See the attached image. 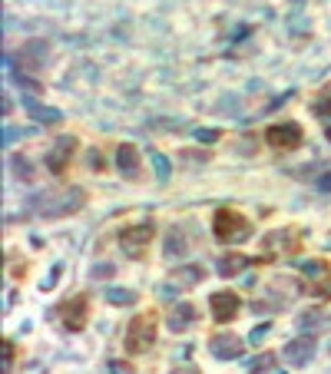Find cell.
I'll return each mask as SVG.
<instances>
[{"instance_id":"f1b7e54d","label":"cell","mask_w":331,"mask_h":374,"mask_svg":"<svg viewBox=\"0 0 331 374\" xmlns=\"http://www.w3.org/2000/svg\"><path fill=\"white\" fill-rule=\"evenodd\" d=\"M315 113H318V116H331V103H328V100H318V103H315Z\"/></svg>"},{"instance_id":"e0dca14e","label":"cell","mask_w":331,"mask_h":374,"mask_svg":"<svg viewBox=\"0 0 331 374\" xmlns=\"http://www.w3.org/2000/svg\"><path fill=\"white\" fill-rule=\"evenodd\" d=\"M169 279H172V285L192 288V285H199V282L206 279V269H202V265H176Z\"/></svg>"},{"instance_id":"8fae6325","label":"cell","mask_w":331,"mask_h":374,"mask_svg":"<svg viewBox=\"0 0 331 374\" xmlns=\"http://www.w3.org/2000/svg\"><path fill=\"white\" fill-rule=\"evenodd\" d=\"M76 149V139L73 136H60L57 143H53V149L47 153V169L53 176H63L66 173V166H70V156H73Z\"/></svg>"},{"instance_id":"5bb4252c","label":"cell","mask_w":331,"mask_h":374,"mask_svg":"<svg viewBox=\"0 0 331 374\" xmlns=\"http://www.w3.org/2000/svg\"><path fill=\"white\" fill-rule=\"evenodd\" d=\"M116 169H120V176H126V179H140V149L130 143L120 146V149H116Z\"/></svg>"},{"instance_id":"d6986e66","label":"cell","mask_w":331,"mask_h":374,"mask_svg":"<svg viewBox=\"0 0 331 374\" xmlns=\"http://www.w3.org/2000/svg\"><path fill=\"white\" fill-rule=\"evenodd\" d=\"M27 113L37 119V123H43V126H57L60 119H63V113L60 109H50V106H40L37 100H27Z\"/></svg>"},{"instance_id":"ac0fdd59","label":"cell","mask_w":331,"mask_h":374,"mask_svg":"<svg viewBox=\"0 0 331 374\" xmlns=\"http://www.w3.org/2000/svg\"><path fill=\"white\" fill-rule=\"evenodd\" d=\"M246 265H252V259H246V255H238V252H232V255H222V259H219V275H222V279H236L238 272L246 269Z\"/></svg>"},{"instance_id":"30bf717a","label":"cell","mask_w":331,"mask_h":374,"mask_svg":"<svg viewBox=\"0 0 331 374\" xmlns=\"http://www.w3.org/2000/svg\"><path fill=\"white\" fill-rule=\"evenodd\" d=\"M209 308H212V318L216 321H232V318L238 315V308H242V298L236 295V292H216V295L209 298Z\"/></svg>"},{"instance_id":"6da1fadb","label":"cell","mask_w":331,"mask_h":374,"mask_svg":"<svg viewBox=\"0 0 331 374\" xmlns=\"http://www.w3.org/2000/svg\"><path fill=\"white\" fill-rule=\"evenodd\" d=\"M86 205V192L80 186H60V189H40L27 199V209L43 219H60V215H73Z\"/></svg>"},{"instance_id":"2e32d148","label":"cell","mask_w":331,"mask_h":374,"mask_svg":"<svg viewBox=\"0 0 331 374\" xmlns=\"http://www.w3.org/2000/svg\"><path fill=\"white\" fill-rule=\"evenodd\" d=\"M298 328H302L305 335H325V331H331V318L325 311H318V308H312V311H305L298 318Z\"/></svg>"},{"instance_id":"d6a6232c","label":"cell","mask_w":331,"mask_h":374,"mask_svg":"<svg viewBox=\"0 0 331 374\" xmlns=\"http://www.w3.org/2000/svg\"><path fill=\"white\" fill-rule=\"evenodd\" d=\"M90 166H93V169H103V163H100V153H90Z\"/></svg>"},{"instance_id":"4dcf8cb0","label":"cell","mask_w":331,"mask_h":374,"mask_svg":"<svg viewBox=\"0 0 331 374\" xmlns=\"http://www.w3.org/2000/svg\"><path fill=\"white\" fill-rule=\"evenodd\" d=\"M318 189H322V192H331V173H325L322 179H318Z\"/></svg>"},{"instance_id":"d4e9b609","label":"cell","mask_w":331,"mask_h":374,"mask_svg":"<svg viewBox=\"0 0 331 374\" xmlns=\"http://www.w3.org/2000/svg\"><path fill=\"white\" fill-rule=\"evenodd\" d=\"M14 368V341H4V374H10Z\"/></svg>"},{"instance_id":"4fadbf2b","label":"cell","mask_w":331,"mask_h":374,"mask_svg":"<svg viewBox=\"0 0 331 374\" xmlns=\"http://www.w3.org/2000/svg\"><path fill=\"white\" fill-rule=\"evenodd\" d=\"M47 53H50L47 40H30V43H23L17 60H20V67H27L30 73H37V70L47 63Z\"/></svg>"},{"instance_id":"f546056e","label":"cell","mask_w":331,"mask_h":374,"mask_svg":"<svg viewBox=\"0 0 331 374\" xmlns=\"http://www.w3.org/2000/svg\"><path fill=\"white\" fill-rule=\"evenodd\" d=\"M169 374H202L199 368H192V365H182V368H172Z\"/></svg>"},{"instance_id":"8992f818","label":"cell","mask_w":331,"mask_h":374,"mask_svg":"<svg viewBox=\"0 0 331 374\" xmlns=\"http://www.w3.org/2000/svg\"><path fill=\"white\" fill-rule=\"evenodd\" d=\"M302 275H305V285L308 292L318 298H331V265L322 259H308L302 265Z\"/></svg>"},{"instance_id":"44dd1931","label":"cell","mask_w":331,"mask_h":374,"mask_svg":"<svg viewBox=\"0 0 331 374\" xmlns=\"http://www.w3.org/2000/svg\"><path fill=\"white\" fill-rule=\"evenodd\" d=\"M136 292H130V288H110V292H106V301H110V305H136Z\"/></svg>"},{"instance_id":"ba28073f","label":"cell","mask_w":331,"mask_h":374,"mask_svg":"<svg viewBox=\"0 0 331 374\" xmlns=\"http://www.w3.org/2000/svg\"><path fill=\"white\" fill-rule=\"evenodd\" d=\"M298 235L295 229H282V232H268L262 239V249L265 255H295V252L302 249V239H292Z\"/></svg>"},{"instance_id":"1f68e13d","label":"cell","mask_w":331,"mask_h":374,"mask_svg":"<svg viewBox=\"0 0 331 374\" xmlns=\"http://www.w3.org/2000/svg\"><path fill=\"white\" fill-rule=\"evenodd\" d=\"M268 335V325H262V328H256V331H252V341H262V338Z\"/></svg>"},{"instance_id":"52a82bcc","label":"cell","mask_w":331,"mask_h":374,"mask_svg":"<svg viewBox=\"0 0 331 374\" xmlns=\"http://www.w3.org/2000/svg\"><path fill=\"white\" fill-rule=\"evenodd\" d=\"M86 315H90V298L86 295H73L70 301L60 305V321H63L66 331H83Z\"/></svg>"},{"instance_id":"4316f807","label":"cell","mask_w":331,"mask_h":374,"mask_svg":"<svg viewBox=\"0 0 331 374\" xmlns=\"http://www.w3.org/2000/svg\"><path fill=\"white\" fill-rule=\"evenodd\" d=\"M110 374H132V368L123 361H110Z\"/></svg>"},{"instance_id":"7a4b0ae2","label":"cell","mask_w":331,"mask_h":374,"mask_svg":"<svg viewBox=\"0 0 331 374\" xmlns=\"http://www.w3.org/2000/svg\"><path fill=\"white\" fill-rule=\"evenodd\" d=\"M212 232H216L219 242H228V245H236V242H246L252 235V222L236 209H219L216 219H212Z\"/></svg>"},{"instance_id":"ffe728a7","label":"cell","mask_w":331,"mask_h":374,"mask_svg":"<svg viewBox=\"0 0 331 374\" xmlns=\"http://www.w3.org/2000/svg\"><path fill=\"white\" fill-rule=\"evenodd\" d=\"M189 249V242L182 239V229H169V239H166V255H182V252Z\"/></svg>"},{"instance_id":"cb8c5ba5","label":"cell","mask_w":331,"mask_h":374,"mask_svg":"<svg viewBox=\"0 0 331 374\" xmlns=\"http://www.w3.org/2000/svg\"><path fill=\"white\" fill-rule=\"evenodd\" d=\"M149 159H152V169H156V176L166 183V179H169V163H166V156H162V153H149Z\"/></svg>"},{"instance_id":"7402d4cb","label":"cell","mask_w":331,"mask_h":374,"mask_svg":"<svg viewBox=\"0 0 331 374\" xmlns=\"http://www.w3.org/2000/svg\"><path fill=\"white\" fill-rule=\"evenodd\" d=\"M10 169H14V176H17V179H23V183H33V169H30V163L23 159V156H14V159H10Z\"/></svg>"},{"instance_id":"603a6c76","label":"cell","mask_w":331,"mask_h":374,"mask_svg":"<svg viewBox=\"0 0 331 374\" xmlns=\"http://www.w3.org/2000/svg\"><path fill=\"white\" fill-rule=\"evenodd\" d=\"M268 368H275V355H272V351H265V355H258V358L248 361V374H265Z\"/></svg>"},{"instance_id":"5b68a950","label":"cell","mask_w":331,"mask_h":374,"mask_svg":"<svg viewBox=\"0 0 331 374\" xmlns=\"http://www.w3.org/2000/svg\"><path fill=\"white\" fill-rule=\"evenodd\" d=\"M265 139H268V146L278 149V153H295V149L305 143V133L298 123H278V126H268Z\"/></svg>"},{"instance_id":"7c38bea8","label":"cell","mask_w":331,"mask_h":374,"mask_svg":"<svg viewBox=\"0 0 331 374\" xmlns=\"http://www.w3.org/2000/svg\"><path fill=\"white\" fill-rule=\"evenodd\" d=\"M312 358H315V338L312 335L295 338V341H288V345H285V361H288V365L302 368V365H308Z\"/></svg>"},{"instance_id":"9c48e42d","label":"cell","mask_w":331,"mask_h":374,"mask_svg":"<svg viewBox=\"0 0 331 374\" xmlns=\"http://www.w3.org/2000/svg\"><path fill=\"white\" fill-rule=\"evenodd\" d=\"M209 351L219 358V361H236L242 351H246V345H242V338L238 335H232V331H219V335H212L209 338Z\"/></svg>"},{"instance_id":"277c9868","label":"cell","mask_w":331,"mask_h":374,"mask_svg":"<svg viewBox=\"0 0 331 374\" xmlns=\"http://www.w3.org/2000/svg\"><path fill=\"white\" fill-rule=\"evenodd\" d=\"M152 222H136V225H126V229H120V235H116V242H120V249L130 255V259H142L146 255V249H149L152 242Z\"/></svg>"},{"instance_id":"83f0119b","label":"cell","mask_w":331,"mask_h":374,"mask_svg":"<svg viewBox=\"0 0 331 374\" xmlns=\"http://www.w3.org/2000/svg\"><path fill=\"white\" fill-rule=\"evenodd\" d=\"M20 136H23V129H4V146H10V139H20Z\"/></svg>"},{"instance_id":"836d02e7","label":"cell","mask_w":331,"mask_h":374,"mask_svg":"<svg viewBox=\"0 0 331 374\" xmlns=\"http://www.w3.org/2000/svg\"><path fill=\"white\" fill-rule=\"evenodd\" d=\"M93 275H113V265H103V269H93Z\"/></svg>"},{"instance_id":"9a60e30c","label":"cell","mask_w":331,"mask_h":374,"mask_svg":"<svg viewBox=\"0 0 331 374\" xmlns=\"http://www.w3.org/2000/svg\"><path fill=\"white\" fill-rule=\"evenodd\" d=\"M196 305H189V301H182V305L172 308V315H169V331L172 335H182V331H189L192 325H196Z\"/></svg>"},{"instance_id":"484cf974","label":"cell","mask_w":331,"mask_h":374,"mask_svg":"<svg viewBox=\"0 0 331 374\" xmlns=\"http://www.w3.org/2000/svg\"><path fill=\"white\" fill-rule=\"evenodd\" d=\"M196 139H202V143H216V139H219V133H216V129H199V133H196Z\"/></svg>"},{"instance_id":"e575fe53","label":"cell","mask_w":331,"mask_h":374,"mask_svg":"<svg viewBox=\"0 0 331 374\" xmlns=\"http://www.w3.org/2000/svg\"><path fill=\"white\" fill-rule=\"evenodd\" d=\"M325 136H328V143H331V126H328V129H325Z\"/></svg>"},{"instance_id":"3957f363","label":"cell","mask_w":331,"mask_h":374,"mask_svg":"<svg viewBox=\"0 0 331 374\" xmlns=\"http://www.w3.org/2000/svg\"><path fill=\"white\" fill-rule=\"evenodd\" d=\"M123 345L130 355H146V351L156 345V315H152V311L132 318L130 328H126Z\"/></svg>"}]
</instances>
